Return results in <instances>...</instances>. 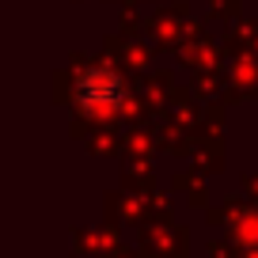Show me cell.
<instances>
[{
    "label": "cell",
    "mask_w": 258,
    "mask_h": 258,
    "mask_svg": "<svg viewBox=\"0 0 258 258\" xmlns=\"http://www.w3.org/2000/svg\"><path fill=\"white\" fill-rule=\"evenodd\" d=\"M118 99H121V84L110 73H88L80 80V103L91 106V110H106Z\"/></svg>",
    "instance_id": "1"
}]
</instances>
